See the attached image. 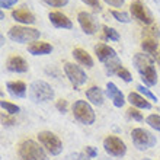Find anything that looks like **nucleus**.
I'll list each match as a JSON object with an SVG mask.
<instances>
[{
    "instance_id": "f03ea898",
    "label": "nucleus",
    "mask_w": 160,
    "mask_h": 160,
    "mask_svg": "<svg viewBox=\"0 0 160 160\" xmlns=\"http://www.w3.org/2000/svg\"><path fill=\"white\" fill-rule=\"evenodd\" d=\"M28 96L32 102H48L54 99L55 93L51 84H48L44 80H35L29 86Z\"/></svg>"
},
{
    "instance_id": "0eeeda50",
    "label": "nucleus",
    "mask_w": 160,
    "mask_h": 160,
    "mask_svg": "<svg viewBox=\"0 0 160 160\" xmlns=\"http://www.w3.org/2000/svg\"><path fill=\"white\" fill-rule=\"evenodd\" d=\"M73 115L82 124L90 125L95 122V111L86 101H76L73 103Z\"/></svg>"
},
{
    "instance_id": "473e14b6",
    "label": "nucleus",
    "mask_w": 160,
    "mask_h": 160,
    "mask_svg": "<svg viewBox=\"0 0 160 160\" xmlns=\"http://www.w3.org/2000/svg\"><path fill=\"white\" fill-rule=\"evenodd\" d=\"M55 106H57V109L60 111V112H67V101H64V99H60V101H57V103H55Z\"/></svg>"
},
{
    "instance_id": "bb28decb",
    "label": "nucleus",
    "mask_w": 160,
    "mask_h": 160,
    "mask_svg": "<svg viewBox=\"0 0 160 160\" xmlns=\"http://www.w3.org/2000/svg\"><path fill=\"white\" fill-rule=\"evenodd\" d=\"M111 15L117 19L118 22H121V23H130L131 19H130V15L125 12H119V10H112L111 12Z\"/></svg>"
},
{
    "instance_id": "393cba45",
    "label": "nucleus",
    "mask_w": 160,
    "mask_h": 160,
    "mask_svg": "<svg viewBox=\"0 0 160 160\" xmlns=\"http://www.w3.org/2000/svg\"><path fill=\"white\" fill-rule=\"evenodd\" d=\"M146 122L152 127L153 130L160 131V115H156V114L148 115L147 118H146Z\"/></svg>"
},
{
    "instance_id": "c9c22d12",
    "label": "nucleus",
    "mask_w": 160,
    "mask_h": 160,
    "mask_svg": "<svg viewBox=\"0 0 160 160\" xmlns=\"http://www.w3.org/2000/svg\"><path fill=\"white\" fill-rule=\"evenodd\" d=\"M84 152H86V156H89L90 159H93V157L98 156V150H96L95 147H92V146H88Z\"/></svg>"
},
{
    "instance_id": "a211bd4d",
    "label": "nucleus",
    "mask_w": 160,
    "mask_h": 160,
    "mask_svg": "<svg viewBox=\"0 0 160 160\" xmlns=\"http://www.w3.org/2000/svg\"><path fill=\"white\" fill-rule=\"evenodd\" d=\"M127 101L130 102L132 106L135 108H140V109H152V103L143 96V95H140L137 92H131L128 93V98H127Z\"/></svg>"
},
{
    "instance_id": "2f4dec72",
    "label": "nucleus",
    "mask_w": 160,
    "mask_h": 160,
    "mask_svg": "<svg viewBox=\"0 0 160 160\" xmlns=\"http://www.w3.org/2000/svg\"><path fill=\"white\" fill-rule=\"evenodd\" d=\"M83 3H86L88 6H90V8H93L95 10H98V12H101V3H99V0H82Z\"/></svg>"
},
{
    "instance_id": "7c9ffc66",
    "label": "nucleus",
    "mask_w": 160,
    "mask_h": 160,
    "mask_svg": "<svg viewBox=\"0 0 160 160\" xmlns=\"http://www.w3.org/2000/svg\"><path fill=\"white\" fill-rule=\"evenodd\" d=\"M44 3H47L48 6H52V8H63L68 3V0H42Z\"/></svg>"
},
{
    "instance_id": "f257e3e1",
    "label": "nucleus",
    "mask_w": 160,
    "mask_h": 160,
    "mask_svg": "<svg viewBox=\"0 0 160 160\" xmlns=\"http://www.w3.org/2000/svg\"><path fill=\"white\" fill-rule=\"evenodd\" d=\"M132 61H134L137 72L141 74L144 84L146 86H154L157 83V72L154 68V57L138 52V54L134 55Z\"/></svg>"
},
{
    "instance_id": "c85d7f7f",
    "label": "nucleus",
    "mask_w": 160,
    "mask_h": 160,
    "mask_svg": "<svg viewBox=\"0 0 160 160\" xmlns=\"http://www.w3.org/2000/svg\"><path fill=\"white\" fill-rule=\"evenodd\" d=\"M117 76L119 77V79H122L124 82H127V83H130V82H132V76H131V73L127 70V68H124V67H121L117 72Z\"/></svg>"
},
{
    "instance_id": "a878e982",
    "label": "nucleus",
    "mask_w": 160,
    "mask_h": 160,
    "mask_svg": "<svg viewBox=\"0 0 160 160\" xmlns=\"http://www.w3.org/2000/svg\"><path fill=\"white\" fill-rule=\"evenodd\" d=\"M137 89H138V92L143 95L146 99H148V101H154V102H157V98H156V95L154 93H152V90L148 88H146L144 84H138L137 86Z\"/></svg>"
},
{
    "instance_id": "58836bf2",
    "label": "nucleus",
    "mask_w": 160,
    "mask_h": 160,
    "mask_svg": "<svg viewBox=\"0 0 160 160\" xmlns=\"http://www.w3.org/2000/svg\"><path fill=\"white\" fill-rule=\"evenodd\" d=\"M156 61H157V64L160 66V51L157 52V55H156Z\"/></svg>"
},
{
    "instance_id": "5701e85b",
    "label": "nucleus",
    "mask_w": 160,
    "mask_h": 160,
    "mask_svg": "<svg viewBox=\"0 0 160 160\" xmlns=\"http://www.w3.org/2000/svg\"><path fill=\"white\" fill-rule=\"evenodd\" d=\"M121 67H122L121 60L115 58V60H112V61H109V63L105 64V72H106L108 76H112V74H117V72H118Z\"/></svg>"
},
{
    "instance_id": "4c0bfd02",
    "label": "nucleus",
    "mask_w": 160,
    "mask_h": 160,
    "mask_svg": "<svg viewBox=\"0 0 160 160\" xmlns=\"http://www.w3.org/2000/svg\"><path fill=\"white\" fill-rule=\"evenodd\" d=\"M67 160H86L84 159L83 154H80V153H76V154H70L67 157Z\"/></svg>"
},
{
    "instance_id": "6e6552de",
    "label": "nucleus",
    "mask_w": 160,
    "mask_h": 160,
    "mask_svg": "<svg viewBox=\"0 0 160 160\" xmlns=\"http://www.w3.org/2000/svg\"><path fill=\"white\" fill-rule=\"evenodd\" d=\"M64 73H66L67 79L70 80V83L74 86V89H79L80 86H83L86 83V80H88L86 73L79 66L73 63H64Z\"/></svg>"
},
{
    "instance_id": "b1692460",
    "label": "nucleus",
    "mask_w": 160,
    "mask_h": 160,
    "mask_svg": "<svg viewBox=\"0 0 160 160\" xmlns=\"http://www.w3.org/2000/svg\"><path fill=\"white\" fill-rule=\"evenodd\" d=\"M0 106H2V109H3L6 114H9V115H15V114H18V112L21 111V108H19L18 105L10 103V102H6V101L0 102Z\"/></svg>"
},
{
    "instance_id": "7ed1b4c3",
    "label": "nucleus",
    "mask_w": 160,
    "mask_h": 160,
    "mask_svg": "<svg viewBox=\"0 0 160 160\" xmlns=\"http://www.w3.org/2000/svg\"><path fill=\"white\" fill-rule=\"evenodd\" d=\"M19 157L21 160H48L44 148L34 140H25L19 144Z\"/></svg>"
},
{
    "instance_id": "4be33fe9",
    "label": "nucleus",
    "mask_w": 160,
    "mask_h": 160,
    "mask_svg": "<svg viewBox=\"0 0 160 160\" xmlns=\"http://www.w3.org/2000/svg\"><path fill=\"white\" fill-rule=\"evenodd\" d=\"M141 48H143V51L146 52V54L152 55V57L156 58L159 44H157L156 39H153V38H144L143 42H141Z\"/></svg>"
},
{
    "instance_id": "2eb2a0df",
    "label": "nucleus",
    "mask_w": 160,
    "mask_h": 160,
    "mask_svg": "<svg viewBox=\"0 0 160 160\" xmlns=\"http://www.w3.org/2000/svg\"><path fill=\"white\" fill-rule=\"evenodd\" d=\"M12 18L15 19L16 22L22 23V25H32L35 23V16L34 13L28 10L25 8H21V9H16L12 12Z\"/></svg>"
},
{
    "instance_id": "9d476101",
    "label": "nucleus",
    "mask_w": 160,
    "mask_h": 160,
    "mask_svg": "<svg viewBox=\"0 0 160 160\" xmlns=\"http://www.w3.org/2000/svg\"><path fill=\"white\" fill-rule=\"evenodd\" d=\"M130 10H131V15L138 19L140 22H143L144 25H152L153 23V15L152 12L147 9V6L140 2V0H134L130 6Z\"/></svg>"
},
{
    "instance_id": "e433bc0d",
    "label": "nucleus",
    "mask_w": 160,
    "mask_h": 160,
    "mask_svg": "<svg viewBox=\"0 0 160 160\" xmlns=\"http://www.w3.org/2000/svg\"><path fill=\"white\" fill-rule=\"evenodd\" d=\"M2 122H3V125H13L15 124V119L13 118H9L8 115H2Z\"/></svg>"
},
{
    "instance_id": "4468645a",
    "label": "nucleus",
    "mask_w": 160,
    "mask_h": 160,
    "mask_svg": "<svg viewBox=\"0 0 160 160\" xmlns=\"http://www.w3.org/2000/svg\"><path fill=\"white\" fill-rule=\"evenodd\" d=\"M6 67H8L9 72H13V73L28 72V63H26L22 57H19V55H12V57H9L8 63H6Z\"/></svg>"
},
{
    "instance_id": "1a4fd4ad",
    "label": "nucleus",
    "mask_w": 160,
    "mask_h": 160,
    "mask_svg": "<svg viewBox=\"0 0 160 160\" xmlns=\"http://www.w3.org/2000/svg\"><path fill=\"white\" fill-rule=\"evenodd\" d=\"M103 148L105 152L112 157H124L127 153V146L121 138L115 137V135H109L103 140Z\"/></svg>"
},
{
    "instance_id": "39448f33",
    "label": "nucleus",
    "mask_w": 160,
    "mask_h": 160,
    "mask_svg": "<svg viewBox=\"0 0 160 160\" xmlns=\"http://www.w3.org/2000/svg\"><path fill=\"white\" fill-rule=\"evenodd\" d=\"M131 138H132V143L138 150L152 148L157 143L156 135H153L150 131L144 130V128H134L131 131Z\"/></svg>"
},
{
    "instance_id": "f3484780",
    "label": "nucleus",
    "mask_w": 160,
    "mask_h": 160,
    "mask_svg": "<svg viewBox=\"0 0 160 160\" xmlns=\"http://www.w3.org/2000/svg\"><path fill=\"white\" fill-rule=\"evenodd\" d=\"M52 51V45L48 44V42H31L28 45V52L32 55H45V54H50Z\"/></svg>"
},
{
    "instance_id": "9b49d317",
    "label": "nucleus",
    "mask_w": 160,
    "mask_h": 160,
    "mask_svg": "<svg viewBox=\"0 0 160 160\" xmlns=\"http://www.w3.org/2000/svg\"><path fill=\"white\" fill-rule=\"evenodd\" d=\"M77 21H79L80 28H82V31H83L84 34H88V35L96 34L98 28H99V23H98V21L95 19V16H93L92 13L79 12V15H77Z\"/></svg>"
},
{
    "instance_id": "f8f14e48",
    "label": "nucleus",
    "mask_w": 160,
    "mask_h": 160,
    "mask_svg": "<svg viewBox=\"0 0 160 160\" xmlns=\"http://www.w3.org/2000/svg\"><path fill=\"white\" fill-rule=\"evenodd\" d=\"M95 54H96L98 60L102 61L103 64L109 63L112 60L118 58V54H117V51L114 48H111L109 45H106V44H98L95 45Z\"/></svg>"
},
{
    "instance_id": "ddd939ff",
    "label": "nucleus",
    "mask_w": 160,
    "mask_h": 160,
    "mask_svg": "<svg viewBox=\"0 0 160 160\" xmlns=\"http://www.w3.org/2000/svg\"><path fill=\"white\" fill-rule=\"evenodd\" d=\"M106 96L114 102V105L117 106V108H121V106H124V103H125V98H124L122 92L117 88V84L112 83V82L106 83Z\"/></svg>"
},
{
    "instance_id": "20e7f679",
    "label": "nucleus",
    "mask_w": 160,
    "mask_h": 160,
    "mask_svg": "<svg viewBox=\"0 0 160 160\" xmlns=\"http://www.w3.org/2000/svg\"><path fill=\"white\" fill-rule=\"evenodd\" d=\"M9 38L19 44H25V42H35L39 38V31L29 26H12L8 32Z\"/></svg>"
},
{
    "instance_id": "412c9836",
    "label": "nucleus",
    "mask_w": 160,
    "mask_h": 160,
    "mask_svg": "<svg viewBox=\"0 0 160 160\" xmlns=\"http://www.w3.org/2000/svg\"><path fill=\"white\" fill-rule=\"evenodd\" d=\"M86 98L89 99L90 103L93 105H102L103 103V92H102V89L99 86H92V88H89L86 90Z\"/></svg>"
},
{
    "instance_id": "423d86ee",
    "label": "nucleus",
    "mask_w": 160,
    "mask_h": 160,
    "mask_svg": "<svg viewBox=\"0 0 160 160\" xmlns=\"http://www.w3.org/2000/svg\"><path fill=\"white\" fill-rule=\"evenodd\" d=\"M38 140L41 146L50 153L51 156H58L63 152V143L61 140L51 131H41L38 134Z\"/></svg>"
},
{
    "instance_id": "cd10ccee",
    "label": "nucleus",
    "mask_w": 160,
    "mask_h": 160,
    "mask_svg": "<svg viewBox=\"0 0 160 160\" xmlns=\"http://www.w3.org/2000/svg\"><path fill=\"white\" fill-rule=\"evenodd\" d=\"M102 29H103V34H105V37L108 39H111V41H118V39H119L118 31H115L114 28H111V26H106L105 25Z\"/></svg>"
},
{
    "instance_id": "dca6fc26",
    "label": "nucleus",
    "mask_w": 160,
    "mask_h": 160,
    "mask_svg": "<svg viewBox=\"0 0 160 160\" xmlns=\"http://www.w3.org/2000/svg\"><path fill=\"white\" fill-rule=\"evenodd\" d=\"M48 18H50L51 23H52L55 28H63V29H72L73 28L72 21L61 12H50Z\"/></svg>"
},
{
    "instance_id": "6ab92c4d",
    "label": "nucleus",
    "mask_w": 160,
    "mask_h": 160,
    "mask_svg": "<svg viewBox=\"0 0 160 160\" xmlns=\"http://www.w3.org/2000/svg\"><path fill=\"white\" fill-rule=\"evenodd\" d=\"M8 92L15 98H25L26 96V84L23 82H8L6 83Z\"/></svg>"
},
{
    "instance_id": "ea45409f",
    "label": "nucleus",
    "mask_w": 160,
    "mask_h": 160,
    "mask_svg": "<svg viewBox=\"0 0 160 160\" xmlns=\"http://www.w3.org/2000/svg\"><path fill=\"white\" fill-rule=\"evenodd\" d=\"M0 19H2V21L4 19V13L3 12H0Z\"/></svg>"
},
{
    "instance_id": "aec40b11",
    "label": "nucleus",
    "mask_w": 160,
    "mask_h": 160,
    "mask_svg": "<svg viewBox=\"0 0 160 160\" xmlns=\"http://www.w3.org/2000/svg\"><path fill=\"white\" fill-rule=\"evenodd\" d=\"M73 57L77 60V63H80L82 66H86L88 68H92L93 67V58L90 57L86 50L83 48H74L73 50Z\"/></svg>"
},
{
    "instance_id": "79ce46f5",
    "label": "nucleus",
    "mask_w": 160,
    "mask_h": 160,
    "mask_svg": "<svg viewBox=\"0 0 160 160\" xmlns=\"http://www.w3.org/2000/svg\"><path fill=\"white\" fill-rule=\"evenodd\" d=\"M144 160H150V159H144Z\"/></svg>"
},
{
    "instance_id": "72a5a7b5",
    "label": "nucleus",
    "mask_w": 160,
    "mask_h": 160,
    "mask_svg": "<svg viewBox=\"0 0 160 160\" xmlns=\"http://www.w3.org/2000/svg\"><path fill=\"white\" fill-rule=\"evenodd\" d=\"M103 2L109 6H114V8H122L125 3V0H103Z\"/></svg>"
},
{
    "instance_id": "a19ab883",
    "label": "nucleus",
    "mask_w": 160,
    "mask_h": 160,
    "mask_svg": "<svg viewBox=\"0 0 160 160\" xmlns=\"http://www.w3.org/2000/svg\"><path fill=\"white\" fill-rule=\"evenodd\" d=\"M154 2H156V3H160V0H154Z\"/></svg>"
},
{
    "instance_id": "f704fd0d",
    "label": "nucleus",
    "mask_w": 160,
    "mask_h": 160,
    "mask_svg": "<svg viewBox=\"0 0 160 160\" xmlns=\"http://www.w3.org/2000/svg\"><path fill=\"white\" fill-rule=\"evenodd\" d=\"M18 0H0V8L2 9H8L12 8L13 4H16Z\"/></svg>"
},
{
    "instance_id": "c756f323",
    "label": "nucleus",
    "mask_w": 160,
    "mask_h": 160,
    "mask_svg": "<svg viewBox=\"0 0 160 160\" xmlns=\"http://www.w3.org/2000/svg\"><path fill=\"white\" fill-rule=\"evenodd\" d=\"M127 115H128V118L134 119V121H143V115H141V112H138V111L135 109V108H132V106L127 111Z\"/></svg>"
}]
</instances>
